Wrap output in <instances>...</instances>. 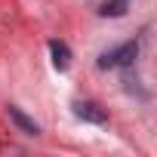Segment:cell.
Segmentation results:
<instances>
[{
	"label": "cell",
	"instance_id": "6da1fadb",
	"mask_svg": "<svg viewBox=\"0 0 157 157\" xmlns=\"http://www.w3.org/2000/svg\"><path fill=\"white\" fill-rule=\"evenodd\" d=\"M139 56V43L136 40H129V43H123V46H117V49H111V52H102L99 56V68H114V65H132V59Z\"/></svg>",
	"mask_w": 157,
	"mask_h": 157
},
{
	"label": "cell",
	"instance_id": "7a4b0ae2",
	"mask_svg": "<svg viewBox=\"0 0 157 157\" xmlns=\"http://www.w3.org/2000/svg\"><path fill=\"white\" fill-rule=\"evenodd\" d=\"M74 114L80 120H90V123H108V111L99 105V102H74Z\"/></svg>",
	"mask_w": 157,
	"mask_h": 157
},
{
	"label": "cell",
	"instance_id": "3957f363",
	"mask_svg": "<svg viewBox=\"0 0 157 157\" xmlns=\"http://www.w3.org/2000/svg\"><path fill=\"white\" fill-rule=\"evenodd\" d=\"M10 120H13L25 136H37V132H40V126H37L28 114H22V108H16V105H10Z\"/></svg>",
	"mask_w": 157,
	"mask_h": 157
},
{
	"label": "cell",
	"instance_id": "277c9868",
	"mask_svg": "<svg viewBox=\"0 0 157 157\" xmlns=\"http://www.w3.org/2000/svg\"><path fill=\"white\" fill-rule=\"evenodd\" d=\"M49 52H52V65H56L59 71H65V68L71 65V49H68V43L49 40Z\"/></svg>",
	"mask_w": 157,
	"mask_h": 157
},
{
	"label": "cell",
	"instance_id": "5b68a950",
	"mask_svg": "<svg viewBox=\"0 0 157 157\" xmlns=\"http://www.w3.org/2000/svg\"><path fill=\"white\" fill-rule=\"evenodd\" d=\"M126 6H129V0H105L102 3V16H111V19H117V16H123L126 13Z\"/></svg>",
	"mask_w": 157,
	"mask_h": 157
}]
</instances>
